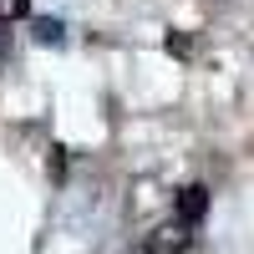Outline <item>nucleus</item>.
<instances>
[{
	"mask_svg": "<svg viewBox=\"0 0 254 254\" xmlns=\"http://www.w3.org/2000/svg\"><path fill=\"white\" fill-rule=\"evenodd\" d=\"M36 41H46V46H61V20L36 15Z\"/></svg>",
	"mask_w": 254,
	"mask_h": 254,
	"instance_id": "2",
	"label": "nucleus"
},
{
	"mask_svg": "<svg viewBox=\"0 0 254 254\" xmlns=\"http://www.w3.org/2000/svg\"><path fill=\"white\" fill-rule=\"evenodd\" d=\"M203 214H208V188H203V183H188L183 193H178V224L193 229Z\"/></svg>",
	"mask_w": 254,
	"mask_h": 254,
	"instance_id": "1",
	"label": "nucleus"
},
{
	"mask_svg": "<svg viewBox=\"0 0 254 254\" xmlns=\"http://www.w3.org/2000/svg\"><path fill=\"white\" fill-rule=\"evenodd\" d=\"M31 15V0H0V26L5 20H26Z\"/></svg>",
	"mask_w": 254,
	"mask_h": 254,
	"instance_id": "3",
	"label": "nucleus"
}]
</instances>
